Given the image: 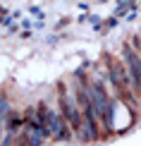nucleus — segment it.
Here are the masks:
<instances>
[{
	"label": "nucleus",
	"instance_id": "1",
	"mask_svg": "<svg viewBox=\"0 0 141 146\" xmlns=\"http://www.w3.org/2000/svg\"><path fill=\"white\" fill-rule=\"evenodd\" d=\"M103 74H105V84H108V91L113 96V101H122L124 108L129 110L132 117L139 115V98L132 94V86H129V79H127V72H124V65H122L120 55L105 50L103 53Z\"/></svg>",
	"mask_w": 141,
	"mask_h": 146
},
{
	"label": "nucleus",
	"instance_id": "2",
	"mask_svg": "<svg viewBox=\"0 0 141 146\" xmlns=\"http://www.w3.org/2000/svg\"><path fill=\"white\" fill-rule=\"evenodd\" d=\"M86 89H89V98H91V106H93V113L98 117V125H101V134L110 137L115 132V101L108 91L103 70H96L89 77Z\"/></svg>",
	"mask_w": 141,
	"mask_h": 146
},
{
	"label": "nucleus",
	"instance_id": "3",
	"mask_svg": "<svg viewBox=\"0 0 141 146\" xmlns=\"http://www.w3.org/2000/svg\"><path fill=\"white\" fill-rule=\"evenodd\" d=\"M86 84H89V74L84 70H77L74 79L70 82V91H72V96H74L79 110H81V141H98L103 134H101L98 117L93 113V106H91Z\"/></svg>",
	"mask_w": 141,
	"mask_h": 146
},
{
	"label": "nucleus",
	"instance_id": "4",
	"mask_svg": "<svg viewBox=\"0 0 141 146\" xmlns=\"http://www.w3.org/2000/svg\"><path fill=\"white\" fill-rule=\"evenodd\" d=\"M55 103H58V110L65 117V122L72 132V139H81V110H79L74 96H72V91L65 82L58 84V98H55Z\"/></svg>",
	"mask_w": 141,
	"mask_h": 146
},
{
	"label": "nucleus",
	"instance_id": "5",
	"mask_svg": "<svg viewBox=\"0 0 141 146\" xmlns=\"http://www.w3.org/2000/svg\"><path fill=\"white\" fill-rule=\"evenodd\" d=\"M120 60L124 65V72H127V79H129V86H132V94L139 98L141 94V55L132 48V43H122L120 48Z\"/></svg>",
	"mask_w": 141,
	"mask_h": 146
},
{
	"label": "nucleus",
	"instance_id": "6",
	"mask_svg": "<svg viewBox=\"0 0 141 146\" xmlns=\"http://www.w3.org/2000/svg\"><path fill=\"white\" fill-rule=\"evenodd\" d=\"M139 101H141V94H139Z\"/></svg>",
	"mask_w": 141,
	"mask_h": 146
}]
</instances>
